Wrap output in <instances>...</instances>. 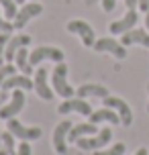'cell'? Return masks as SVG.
Instances as JSON below:
<instances>
[{
    "label": "cell",
    "mask_w": 149,
    "mask_h": 155,
    "mask_svg": "<svg viewBox=\"0 0 149 155\" xmlns=\"http://www.w3.org/2000/svg\"><path fill=\"white\" fill-rule=\"evenodd\" d=\"M71 127H74L71 120H61L53 131V147L59 155L68 153V135H70Z\"/></svg>",
    "instance_id": "8fae6325"
},
{
    "label": "cell",
    "mask_w": 149,
    "mask_h": 155,
    "mask_svg": "<svg viewBox=\"0 0 149 155\" xmlns=\"http://www.w3.org/2000/svg\"><path fill=\"white\" fill-rule=\"evenodd\" d=\"M8 41H10V37H8V33H0V65H4V51H6V45Z\"/></svg>",
    "instance_id": "d4e9b609"
},
{
    "label": "cell",
    "mask_w": 149,
    "mask_h": 155,
    "mask_svg": "<svg viewBox=\"0 0 149 155\" xmlns=\"http://www.w3.org/2000/svg\"><path fill=\"white\" fill-rule=\"evenodd\" d=\"M137 2L139 0H125V6L127 8H137Z\"/></svg>",
    "instance_id": "f546056e"
},
{
    "label": "cell",
    "mask_w": 149,
    "mask_h": 155,
    "mask_svg": "<svg viewBox=\"0 0 149 155\" xmlns=\"http://www.w3.org/2000/svg\"><path fill=\"white\" fill-rule=\"evenodd\" d=\"M96 133H98V129H96L94 123H78V124L71 127L70 135H68V141H70V143H76V141L82 139V137H92Z\"/></svg>",
    "instance_id": "2e32d148"
},
{
    "label": "cell",
    "mask_w": 149,
    "mask_h": 155,
    "mask_svg": "<svg viewBox=\"0 0 149 155\" xmlns=\"http://www.w3.org/2000/svg\"><path fill=\"white\" fill-rule=\"evenodd\" d=\"M31 43V35H15V37L8 41L6 51H4V61L6 63H15V55L21 47H27Z\"/></svg>",
    "instance_id": "9a60e30c"
},
{
    "label": "cell",
    "mask_w": 149,
    "mask_h": 155,
    "mask_svg": "<svg viewBox=\"0 0 149 155\" xmlns=\"http://www.w3.org/2000/svg\"><path fill=\"white\" fill-rule=\"evenodd\" d=\"M90 123H94V124H98V123H112V124H121V116L114 112L112 108H98V110H94L92 114H90Z\"/></svg>",
    "instance_id": "d6986e66"
},
{
    "label": "cell",
    "mask_w": 149,
    "mask_h": 155,
    "mask_svg": "<svg viewBox=\"0 0 149 155\" xmlns=\"http://www.w3.org/2000/svg\"><path fill=\"white\" fill-rule=\"evenodd\" d=\"M125 143H114L110 149H98L92 155H125Z\"/></svg>",
    "instance_id": "603a6c76"
},
{
    "label": "cell",
    "mask_w": 149,
    "mask_h": 155,
    "mask_svg": "<svg viewBox=\"0 0 149 155\" xmlns=\"http://www.w3.org/2000/svg\"><path fill=\"white\" fill-rule=\"evenodd\" d=\"M139 23V15H137V10L135 8H127V12L123 18H118V21H112L108 25V33L114 37V35H125L127 31H131L135 29V25Z\"/></svg>",
    "instance_id": "52a82bcc"
},
{
    "label": "cell",
    "mask_w": 149,
    "mask_h": 155,
    "mask_svg": "<svg viewBox=\"0 0 149 155\" xmlns=\"http://www.w3.org/2000/svg\"><path fill=\"white\" fill-rule=\"evenodd\" d=\"M25 106V92L23 90H12V98L6 106L0 108V118L2 120H8V118H15Z\"/></svg>",
    "instance_id": "7c38bea8"
},
{
    "label": "cell",
    "mask_w": 149,
    "mask_h": 155,
    "mask_svg": "<svg viewBox=\"0 0 149 155\" xmlns=\"http://www.w3.org/2000/svg\"><path fill=\"white\" fill-rule=\"evenodd\" d=\"M76 96H78V98H90V96H94V98H106L110 94H108V90L100 84H82L78 90H76Z\"/></svg>",
    "instance_id": "ac0fdd59"
},
{
    "label": "cell",
    "mask_w": 149,
    "mask_h": 155,
    "mask_svg": "<svg viewBox=\"0 0 149 155\" xmlns=\"http://www.w3.org/2000/svg\"><path fill=\"white\" fill-rule=\"evenodd\" d=\"M137 8L143 10V12H147L149 10V0H139V2H137Z\"/></svg>",
    "instance_id": "f1b7e54d"
},
{
    "label": "cell",
    "mask_w": 149,
    "mask_h": 155,
    "mask_svg": "<svg viewBox=\"0 0 149 155\" xmlns=\"http://www.w3.org/2000/svg\"><path fill=\"white\" fill-rule=\"evenodd\" d=\"M33 86H35V92L39 94V98L43 100H51L53 98V88L47 84V70L45 68H37L35 78H33Z\"/></svg>",
    "instance_id": "4fadbf2b"
},
{
    "label": "cell",
    "mask_w": 149,
    "mask_h": 155,
    "mask_svg": "<svg viewBox=\"0 0 149 155\" xmlns=\"http://www.w3.org/2000/svg\"><path fill=\"white\" fill-rule=\"evenodd\" d=\"M15 65L23 71L25 76L35 74V71H33V65L29 63V49H27V47H21V49L16 51V55H15Z\"/></svg>",
    "instance_id": "ffe728a7"
},
{
    "label": "cell",
    "mask_w": 149,
    "mask_h": 155,
    "mask_svg": "<svg viewBox=\"0 0 149 155\" xmlns=\"http://www.w3.org/2000/svg\"><path fill=\"white\" fill-rule=\"evenodd\" d=\"M147 112H149V84H147Z\"/></svg>",
    "instance_id": "d6a6232c"
},
{
    "label": "cell",
    "mask_w": 149,
    "mask_h": 155,
    "mask_svg": "<svg viewBox=\"0 0 149 155\" xmlns=\"http://www.w3.org/2000/svg\"><path fill=\"white\" fill-rule=\"evenodd\" d=\"M6 127H8V131L21 141H37V139H41V135H43V131H41L39 127H25L16 116L15 118H8Z\"/></svg>",
    "instance_id": "277c9868"
},
{
    "label": "cell",
    "mask_w": 149,
    "mask_h": 155,
    "mask_svg": "<svg viewBox=\"0 0 149 155\" xmlns=\"http://www.w3.org/2000/svg\"><path fill=\"white\" fill-rule=\"evenodd\" d=\"M63 51L61 49H57V47H45V45H41L37 47V49H33L31 53H29V63H31L33 68L35 65H39L41 61H45V59H51V61H63Z\"/></svg>",
    "instance_id": "8992f818"
},
{
    "label": "cell",
    "mask_w": 149,
    "mask_h": 155,
    "mask_svg": "<svg viewBox=\"0 0 149 155\" xmlns=\"http://www.w3.org/2000/svg\"><path fill=\"white\" fill-rule=\"evenodd\" d=\"M16 74V65L15 63H4V65H0V88H2V84L6 82L10 76H15Z\"/></svg>",
    "instance_id": "cb8c5ba5"
},
{
    "label": "cell",
    "mask_w": 149,
    "mask_h": 155,
    "mask_svg": "<svg viewBox=\"0 0 149 155\" xmlns=\"http://www.w3.org/2000/svg\"><path fill=\"white\" fill-rule=\"evenodd\" d=\"M31 88H35L33 80L25 74H15L2 84V90H31Z\"/></svg>",
    "instance_id": "e0dca14e"
},
{
    "label": "cell",
    "mask_w": 149,
    "mask_h": 155,
    "mask_svg": "<svg viewBox=\"0 0 149 155\" xmlns=\"http://www.w3.org/2000/svg\"><path fill=\"white\" fill-rule=\"evenodd\" d=\"M16 4H25V0H16Z\"/></svg>",
    "instance_id": "836d02e7"
},
{
    "label": "cell",
    "mask_w": 149,
    "mask_h": 155,
    "mask_svg": "<svg viewBox=\"0 0 149 155\" xmlns=\"http://www.w3.org/2000/svg\"><path fill=\"white\" fill-rule=\"evenodd\" d=\"M102 104L106 108H112L121 116V124L131 127V123H133V112H131V106L123 98H118V96H106V98H102Z\"/></svg>",
    "instance_id": "5b68a950"
},
{
    "label": "cell",
    "mask_w": 149,
    "mask_h": 155,
    "mask_svg": "<svg viewBox=\"0 0 149 155\" xmlns=\"http://www.w3.org/2000/svg\"><path fill=\"white\" fill-rule=\"evenodd\" d=\"M110 139H112V129H110V127H104V129H100V131L96 133V135H92V137H82V139H78L76 145H78L80 149H84V151H98V149H102L104 145H108Z\"/></svg>",
    "instance_id": "3957f363"
},
{
    "label": "cell",
    "mask_w": 149,
    "mask_h": 155,
    "mask_svg": "<svg viewBox=\"0 0 149 155\" xmlns=\"http://www.w3.org/2000/svg\"><path fill=\"white\" fill-rule=\"evenodd\" d=\"M94 51L96 53H112L117 59H125L127 57V47L117 41L114 37H102L94 43Z\"/></svg>",
    "instance_id": "9c48e42d"
},
{
    "label": "cell",
    "mask_w": 149,
    "mask_h": 155,
    "mask_svg": "<svg viewBox=\"0 0 149 155\" xmlns=\"http://www.w3.org/2000/svg\"><path fill=\"white\" fill-rule=\"evenodd\" d=\"M15 31V25H12V21H8V18H4V16L0 15V33H10Z\"/></svg>",
    "instance_id": "484cf974"
},
{
    "label": "cell",
    "mask_w": 149,
    "mask_h": 155,
    "mask_svg": "<svg viewBox=\"0 0 149 155\" xmlns=\"http://www.w3.org/2000/svg\"><path fill=\"white\" fill-rule=\"evenodd\" d=\"M117 8V0H102V10L104 12H112Z\"/></svg>",
    "instance_id": "83f0119b"
},
{
    "label": "cell",
    "mask_w": 149,
    "mask_h": 155,
    "mask_svg": "<svg viewBox=\"0 0 149 155\" xmlns=\"http://www.w3.org/2000/svg\"><path fill=\"white\" fill-rule=\"evenodd\" d=\"M15 155H31V145H29V141H23V143L18 145V149H16Z\"/></svg>",
    "instance_id": "4316f807"
},
{
    "label": "cell",
    "mask_w": 149,
    "mask_h": 155,
    "mask_svg": "<svg viewBox=\"0 0 149 155\" xmlns=\"http://www.w3.org/2000/svg\"><path fill=\"white\" fill-rule=\"evenodd\" d=\"M0 147H2V131H0Z\"/></svg>",
    "instance_id": "e575fe53"
},
{
    "label": "cell",
    "mask_w": 149,
    "mask_h": 155,
    "mask_svg": "<svg viewBox=\"0 0 149 155\" xmlns=\"http://www.w3.org/2000/svg\"><path fill=\"white\" fill-rule=\"evenodd\" d=\"M51 88L63 100L76 96V88H71L70 82H68V65H65V61H59L53 68V71H51Z\"/></svg>",
    "instance_id": "6da1fadb"
},
{
    "label": "cell",
    "mask_w": 149,
    "mask_h": 155,
    "mask_svg": "<svg viewBox=\"0 0 149 155\" xmlns=\"http://www.w3.org/2000/svg\"><path fill=\"white\" fill-rule=\"evenodd\" d=\"M135 155H149V149L147 147H141V149H137V153Z\"/></svg>",
    "instance_id": "4dcf8cb0"
},
{
    "label": "cell",
    "mask_w": 149,
    "mask_h": 155,
    "mask_svg": "<svg viewBox=\"0 0 149 155\" xmlns=\"http://www.w3.org/2000/svg\"><path fill=\"white\" fill-rule=\"evenodd\" d=\"M121 43L125 47H131V45H141L145 49H149V31L147 29H131L127 31L121 39Z\"/></svg>",
    "instance_id": "5bb4252c"
},
{
    "label": "cell",
    "mask_w": 149,
    "mask_h": 155,
    "mask_svg": "<svg viewBox=\"0 0 149 155\" xmlns=\"http://www.w3.org/2000/svg\"><path fill=\"white\" fill-rule=\"evenodd\" d=\"M41 12H43V6H41L39 2H25L23 6L18 8L16 16L12 18L15 29H25V27L29 25V21L35 18V16H39Z\"/></svg>",
    "instance_id": "ba28073f"
},
{
    "label": "cell",
    "mask_w": 149,
    "mask_h": 155,
    "mask_svg": "<svg viewBox=\"0 0 149 155\" xmlns=\"http://www.w3.org/2000/svg\"><path fill=\"white\" fill-rule=\"evenodd\" d=\"M31 2H37V0H31Z\"/></svg>",
    "instance_id": "d590c367"
},
{
    "label": "cell",
    "mask_w": 149,
    "mask_h": 155,
    "mask_svg": "<svg viewBox=\"0 0 149 155\" xmlns=\"http://www.w3.org/2000/svg\"><path fill=\"white\" fill-rule=\"evenodd\" d=\"M65 29H68V33L78 35V37L82 39V45H84V47H94V43H96V31H94V27L88 23V21L74 18V21H70V23L65 25Z\"/></svg>",
    "instance_id": "7a4b0ae2"
},
{
    "label": "cell",
    "mask_w": 149,
    "mask_h": 155,
    "mask_svg": "<svg viewBox=\"0 0 149 155\" xmlns=\"http://www.w3.org/2000/svg\"><path fill=\"white\" fill-rule=\"evenodd\" d=\"M145 29H147V31H149V10H147V12H145Z\"/></svg>",
    "instance_id": "1f68e13d"
},
{
    "label": "cell",
    "mask_w": 149,
    "mask_h": 155,
    "mask_svg": "<svg viewBox=\"0 0 149 155\" xmlns=\"http://www.w3.org/2000/svg\"><path fill=\"white\" fill-rule=\"evenodd\" d=\"M57 112L59 114H70V112H80L84 116H90L94 110L90 106V102L86 98H65V100L57 106Z\"/></svg>",
    "instance_id": "30bf717a"
},
{
    "label": "cell",
    "mask_w": 149,
    "mask_h": 155,
    "mask_svg": "<svg viewBox=\"0 0 149 155\" xmlns=\"http://www.w3.org/2000/svg\"><path fill=\"white\" fill-rule=\"evenodd\" d=\"M0 8H2V12L6 16L8 21H12L18 12V8H16V0H0Z\"/></svg>",
    "instance_id": "7402d4cb"
},
{
    "label": "cell",
    "mask_w": 149,
    "mask_h": 155,
    "mask_svg": "<svg viewBox=\"0 0 149 155\" xmlns=\"http://www.w3.org/2000/svg\"><path fill=\"white\" fill-rule=\"evenodd\" d=\"M15 135L10 131L2 133V147H0V155H15Z\"/></svg>",
    "instance_id": "44dd1931"
}]
</instances>
